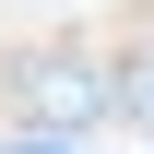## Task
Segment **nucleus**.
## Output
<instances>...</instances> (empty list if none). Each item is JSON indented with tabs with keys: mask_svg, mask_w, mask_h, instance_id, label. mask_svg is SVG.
Masks as SVG:
<instances>
[{
	"mask_svg": "<svg viewBox=\"0 0 154 154\" xmlns=\"http://www.w3.org/2000/svg\"><path fill=\"white\" fill-rule=\"evenodd\" d=\"M24 107H36L48 131H83V119H107V71H83V59H36V71H24Z\"/></svg>",
	"mask_w": 154,
	"mask_h": 154,
	"instance_id": "obj_1",
	"label": "nucleus"
},
{
	"mask_svg": "<svg viewBox=\"0 0 154 154\" xmlns=\"http://www.w3.org/2000/svg\"><path fill=\"white\" fill-rule=\"evenodd\" d=\"M0 154H71V131H24V142H0Z\"/></svg>",
	"mask_w": 154,
	"mask_h": 154,
	"instance_id": "obj_3",
	"label": "nucleus"
},
{
	"mask_svg": "<svg viewBox=\"0 0 154 154\" xmlns=\"http://www.w3.org/2000/svg\"><path fill=\"white\" fill-rule=\"evenodd\" d=\"M107 119L154 131V59H119V71H107Z\"/></svg>",
	"mask_w": 154,
	"mask_h": 154,
	"instance_id": "obj_2",
	"label": "nucleus"
}]
</instances>
